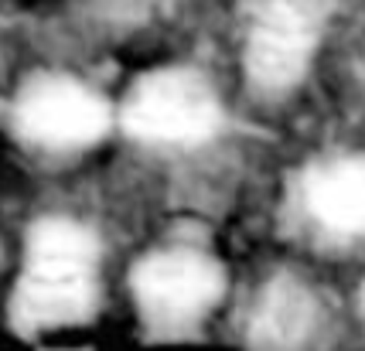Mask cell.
Listing matches in <instances>:
<instances>
[{
    "label": "cell",
    "mask_w": 365,
    "mask_h": 351,
    "mask_svg": "<svg viewBox=\"0 0 365 351\" xmlns=\"http://www.w3.org/2000/svg\"><path fill=\"white\" fill-rule=\"evenodd\" d=\"M103 307V246L72 215H45L31 225L24 263L7 300V324L17 337L41 345L79 331Z\"/></svg>",
    "instance_id": "cell-1"
},
{
    "label": "cell",
    "mask_w": 365,
    "mask_h": 351,
    "mask_svg": "<svg viewBox=\"0 0 365 351\" xmlns=\"http://www.w3.org/2000/svg\"><path fill=\"white\" fill-rule=\"evenodd\" d=\"M130 300L150 341H191L222 307L225 270L215 256L198 246H160L133 263Z\"/></svg>",
    "instance_id": "cell-2"
},
{
    "label": "cell",
    "mask_w": 365,
    "mask_h": 351,
    "mask_svg": "<svg viewBox=\"0 0 365 351\" xmlns=\"http://www.w3.org/2000/svg\"><path fill=\"white\" fill-rule=\"evenodd\" d=\"M120 120L150 147H198L222 127V103L212 82L188 65H160L130 85Z\"/></svg>",
    "instance_id": "cell-3"
},
{
    "label": "cell",
    "mask_w": 365,
    "mask_h": 351,
    "mask_svg": "<svg viewBox=\"0 0 365 351\" xmlns=\"http://www.w3.org/2000/svg\"><path fill=\"white\" fill-rule=\"evenodd\" d=\"M17 133L51 154H76L99 144L113 123L110 103L76 75H34L14 106Z\"/></svg>",
    "instance_id": "cell-4"
},
{
    "label": "cell",
    "mask_w": 365,
    "mask_h": 351,
    "mask_svg": "<svg viewBox=\"0 0 365 351\" xmlns=\"http://www.w3.org/2000/svg\"><path fill=\"white\" fill-rule=\"evenodd\" d=\"M321 41L314 0H263L246 21L242 62L263 93H287L304 79Z\"/></svg>",
    "instance_id": "cell-5"
},
{
    "label": "cell",
    "mask_w": 365,
    "mask_h": 351,
    "mask_svg": "<svg viewBox=\"0 0 365 351\" xmlns=\"http://www.w3.org/2000/svg\"><path fill=\"white\" fill-rule=\"evenodd\" d=\"M239 337L253 351H318L321 310L297 280H273L253 297L239 320Z\"/></svg>",
    "instance_id": "cell-6"
},
{
    "label": "cell",
    "mask_w": 365,
    "mask_h": 351,
    "mask_svg": "<svg viewBox=\"0 0 365 351\" xmlns=\"http://www.w3.org/2000/svg\"><path fill=\"white\" fill-rule=\"evenodd\" d=\"M307 215L334 236H365V157H328L301 184Z\"/></svg>",
    "instance_id": "cell-7"
},
{
    "label": "cell",
    "mask_w": 365,
    "mask_h": 351,
    "mask_svg": "<svg viewBox=\"0 0 365 351\" xmlns=\"http://www.w3.org/2000/svg\"><path fill=\"white\" fill-rule=\"evenodd\" d=\"M38 351H93V348H82V345H41Z\"/></svg>",
    "instance_id": "cell-8"
},
{
    "label": "cell",
    "mask_w": 365,
    "mask_h": 351,
    "mask_svg": "<svg viewBox=\"0 0 365 351\" xmlns=\"http://www.w3.org/2000/svg\"><path fill=\"white\" fill-rule=\"evenodd\" d=\"M362 303H365V287H362Z\"/></svg>",
    "instance_id": "cell-9"
}]
</instances>
